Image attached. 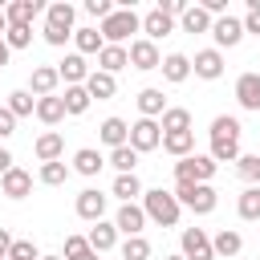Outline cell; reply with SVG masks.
I'll list each match as a JSON object with an SVG mask.
<instances>
[{
  "instance_id": "obj_1",
  "label": "cell",
  "mask_w": 260,
  "mask_h": 260,
  "mask_svg": "<svg viewBox=\"0 0 260 260\" xmlns=\"http://www.w3.org/2000/svg\"><path fill=\"white\" fill-rule=\"evenodd\" d=\"M138 207H142V211H146V219H154L158 228H175V223H179V215H183L179 199H175L171 191H162V187L142 191V203H138Z\"/></svg>"
},
{
  "instance_id": "obj_2",
  "label": "cell",
  "mask_w": 260,
  "mask_h": 260,
  "mask_svg": "<svg viewBox=\"0 0 260 260\" xmlns=\"http://www.w3.org/2000/svg\"><path fill=\"white\" fill-rule=\"evenodd\" d=\"M171 195L179 199V207H191L195 215H211L215 203H219V195H215L211 183H175Z\"/></svg>"
},
{
  "instance_id": "obj_3",
  "label": "cell",
  "mask_w": 260,
  "mask_h": 260,
  "mask_svg": "<svg viewBox=\"0 0 260 260\" xmlns=\"http://www.w3.org/2000/svg\"><path fill=\"white\" fill-rule=\"evenodd\" d=\"M138 28H142V16H138L134 8H114V12L102 20L98 32H102L106 45H122V41H126L130 32H138Z\"/></svg>"
},
{
  "instance_id": "obj_4",
  "label": "cell",
  "mask_w": 260,
  "mask_h": 260,
  "mask_svg": "<svg viewBox=\"0 0 260 260\" xmlns=\"http://www.w3.org/2000/svg\"><path fill=\"white\" fill-rule=\"evenodd\" d=\"M179 256L183 260H215V252H211V236L203 232V228H183V236H179Z\"/></svg>"
},
{
  "instance_id": "obj_5",
  "label": "cell",
  "mask_w": 260,
  "mask_h": 260,
  "mask_svg": "<svg viewBox=\"0 0 260 260\" xmlns=\"http://www.w3.org/2000/svg\"><path fill=\"white\" fill-rule=\"evenodd\" d=\"M126 146H134L138 154H146V150L162 146V126H158L154 118H138V122L130 126V142H126Z\"/></svg>"
},
{
  "instance_id": "obj_6",
  "label": "cell",
  "mask_w": 260,
  "mask_h": 260,
  "mask_svg": "<svg viewBox=\"0 0 260 260\" xmlns=\"http://www.w3.org/2000/svg\"><path fill=\"white\" fill-rule=\"evenodd\" d=\"M126 57H130V65L134 69H158L162 65V53H158V45L154 41H146V37H138V41H130V49H126Z\"/></svg>"
},
{
  "instance_id": "obj_7",
  "label": "cell",
  "mask_w": 260,
  "mask_h": 260,
  "mask_svg": "<svg viewBox=\"0 0 260 260\" xmlns=\"http://www.w3.org/2000/svg\"><path fill=\"white\" fill-rule=\"evenodd\" d=\"M211 37H215V49H236L244 41V24L236 16H215L211 20Z\"/></svg>"
},
{
  "instance_id": "obj_8",
  "label": "cell",
  "mask_w": 260,
  "mask_h": 260,
  "mask_svg": "<svg viewBox=\"0 0 260 260\" xmlns=\"http://www.w3.org/2000/svg\"><path fill=\"white\" fill-rule=\"evenodd\" d=\"M191 73H195V77H203V81L223 77V53H219V49H199V53H195V61H191Z\"/></svg>"
},
{
  "instance_id": "obj_9",
  "label": "cell",
  "mask_w": 260,
  "mask_h": 260,
  "mask_svg": "<svg viewBox=\"0 0 260 260\" xmlns=\"http://www.w3.org/2000/svg\"><path fill=\"white\" fill-rule=\"evenodd\" d=\"M114 228H118L122 236H142V228H146V211H142L138 203H122L118 215H114Z\"/></svg>"
},
{
  "instance_id": "obj_10",
  "label": "cell",
  "mask_w": 260,
  "mask_h": 260,
  "mask_svg": "<svg viewBox=\"0 0 260 260\" xmlns=\"http://www.w3.org/2000/svg\"><path fill=\"white\" fill-rule=\"evenodd\" d=\"M236 102L244 110H256L260 114V73H240L236 77Z\"/></svg>"
},
{
  "instance_id": "obj_11",
  "label": "cell",
  "mask_w": 260,
  "mask_h": 260,
  "mask_svg": "<svg viewBox=\"0 0 260 260\" xmlns=\"http://www.w3.org/2000/svg\"><path fill=\"white\" fill-rule=\"evenodd\" d=\"M73 16H77V8L65 4V0H57V4L45 8V28H57V32H69L73 37Z\"/></svg>"
},
{
  "instance_id": "obj_12",
  "label": "cell",
  "mask_w": 260,
  "mask_h": 260,
  "mask_svg": "<svg viewBox=\"0 0 260 260\" xmlns=\"http://www.w3.org/2000/svg\"><path fill=\"white\" fill-rule=\"evenodd\" d=\"M0 191H4L8 199H24V195L32 191V175H28L24 167H12L8 175H0Z\"/></svg>"
},
{
  "instance_id": "obj_13",
  "label": "cell",
  "mask_w": 260,
  "mask_h": 260,
  "mask_svg": "<svg viewBox=\"0 0 260 260\" xmlns=\"http://www.w3.org/2000/svg\"><path fill=\"white\" fill-rule=\"evenodd\" d=\"M77 215L89 219V223H98V219L106 215V195H102L98 187H85V191L77 195Z\"/></svg>"
},
{
  "instance_id": "obj_14",
  "label": "cell",
  "mask_w": 260,
  "mask_h": 260,
  "mask_svg": "<svg viewBox=\"0 0 260 260\" xmlns=\"http://www.w3.org/2000/svg\"><path fill=\"white\" fill-rule=\"evenodd\" d=\"M57 77H61L65 85H85V77H89V65H85V57H81V53H69V57L57 65Z\"/></svg>"
},
{
  "instance_id": "obj_15",
  "label": "cell",
  "mask_w": 260,
  "mask_h": 260,
  "mask_svg": "<svg viewBox=\"0 0 260 260\" xmlns=\"http://www.w3.org/2000/svg\"><path fill=\"white\" fill-rule=\"evenodd\" d=\"M57 65H37L32 69V77H28V93H37V98H53V89H57Z\"/></svg>"
},
{
  "instance_id": "obj_16",
  "label": "cell",
  "mask_w": 260,
  "mask_h": 260,
  "mask_svg": "<svg viewBox=\"0 0 260 260\" xmlns=\"http://www.w3.org/2000/svg\"><path fill=\"white\" fill-rule=\"evenodd\" d=\"M32 154H37L41 162H57V158L65 154V138H61L57 130H45V134L32 142Z\"/></svg>"
},
{
  "instance_id": "obj_17",
  "label": "cell",
  "mask_w": 260,
  "mask_h": 260,
  "mask_svg": "<svg viewBox=\"0 0 260 260\" xmlns=\"http://www.w3.org/2000/svg\"><path fill=\"white\" fill-rule=\"evenodd\" d=\"M41 12H45L41 0H12V4L4 8L8 24H28V28H32V16H41Z\"/></svg>"
},
{
  "instance_id": "obj_18",
  "label": "cell",
  "mask_w": 260,
  "mask_h": 260,
  "mask_svg": "<svg viewBox=\"0 0 260 260\" xmlns=\"http://www.w3.org/2000/svg\"><path fill=\"white\" fill-rule=\"evenodd\" d=\"M158 69H162V77H167L171 85H179V81L191 77V57H187V53H167Z\"/></svg>"
},
{
  "instance_id": "obj_19",
  "label": "cell",
  "mask_w": 260,
  "mask_h": 260,
  "mask_svg": "<svg viewBox=\"0 0 260 260\" xmlns=\"http://www.w3.org/2000/svg\"><path fill=\"white\" fill-rule=\"evenodd\" d=\"M138 114L158 122V118L167 114V93H162V89H154V85H146V89L138 93Z\"/></svg>"
},
{
  "instance_id": "obj_20",
  "label": "cell",
  "mask_w": 260,
  "mask_h": 260,
  "mask_svg": "<svg viewBox=\"0 0 260 260\" xmlns=\"http://www.w3.org/2000/svg\"><path fill=\"white\" fill-rule=\"evenodd\" d=\"M98 138H102L110 150H118V146H126V142H130V126H126L122 118H106V122L98 126Z\"/></svg>"
},
{
  "instance_id": "obj_21",
  "label": "cell",
  "mask_w": 260,
  "mask_h": 260,
  "mask_svg": "<svg viewBox=\"0 0 260 260\" xmlns=\"http://www.w3.org/2000/svg\"><path fill=\"white\" fill-rule=\"evenodd\" d=\"M85 244H89V248H93V252L102 256V252H110V248L118 244V228H114V223H106V219H98V223L89 228V236H85Z\"/></svg>"
},
{
  "instance_id": "obj_22",
  "label": "cell",
  "mask_w": 260,
  "mask_h": 260,
  "mask_svg": "<svg viewBox=\"0 0 260 260\" xmlns=\"http://www.w3.org/2000/svg\"><path fill=\"white\" fill-rule=\"evenodd\" d=\"M240 248H244V236H240V232H232V228H223V232H215V236H211V252H215V256H223V260H236V256H240Z\"/></svg>"
},
{
  "instance_id": "obj_23",
  "label": "cell",
  "mask_w": 260,
  "mask_h": 260,
  "mask_svg": "<svg viewBox=\"0 0 260 260\" xmlns=\"http://www.w3.org/2000/svg\"><path fill=\"white\" fill-rule=\"evenodd\" d=\"M142 32H146V41H162V37H171V32H175V20H171V16H162L158 8H150V12L142 16Z\"/></svg>"
},
{
  "instance_id": "obj_24",
  "label": "cell",
  "mask_w": 260,
  "mask_h": 260,
  "mask_svg": "<svg viewBox=\"0 0 260 260\" xmlns=\"http://www.w3.org/2000/svg\"><path fill=\"white\" fill-rule=\"evenodd\" d=\"M130 65V57H126V45H102V53H98V69L102 73H118V69H126Z\"/></svg>"
},
{
  "instance_id": "obj_25",
  "label": "cell",
  "mask_w": 260,
  "mask_h": 260,
  "mask_svg": "<svg viewBox=\"0 0 260 260\" xmlns=\"http://www.w3.org/2000/svg\"><path fill=\"white\" fill-rule=\"evenodd\" d=\"M162 150H167V154H175V158H187V154H195V130L162 134Z\"/></svg>"
},
{
  "instance_id": "obj_26",
  "label": "cell",
  "mask_w": 260,
  "mask_h": 260,
  "mask_svg": "<svg viewBox=\"0 0 260 260\" xmlns=\"http://www.w3.org/2000/svg\"><path fill=\"white\" fill-rule=\"evenodd\" d=\"M61 102H65V114L69 118H81L85 110H89V93H85V85H65V93H61Z\"/></svg>"
},
{
  "instance_id": "obj_27",
  "label": "cell",
  "mask_w": 260,
  "mask_h": 260,
  "mask_svg": "<svg viewBox=\"0 0 260 260\" xmlns=\"http://www.w3.org/2000/svg\"><path fill=\"white\" fill-rule=\"evenodd\" d=\"M102 167H106V158H102L93 146H81V150L73 154V171H77V175H85V179H93Z\"/></svg>"
},
{
  "instance_id": "obj_28",
  "label": "cell",
  "mask_w": 260,
  "mask_h": 260,
  "mask_svg": "<svg viewBox=\"0 0 260 260\" xmlns=\"http://www.w3.org/2000/svg\"><path fill=\"white\" fill-rule=\"evenodd\" d=\"M114 89H118V81H114L110 73H102V69H93V73L85 77V93L98 98V102H102V98H114Z\"/></svg>"
},
{
  "instance_id": "obj_29",
  "label": "cell",
  "mask_w": 260,
  "mask_h": 260,
  "mask_svg": "<svg viewBox=\"0 0 260 260\" xmlns=\"http://www.w3.org/2000/svg\"><path fill=\"white\" fill-rule=\"evenodd\" d=\"M37 118L45 122V126H57V122H65V102L53 93V98H37Z\"/></svg>"
},
{
  "instance_id": "obj_30",
  "label": "cell",
  "mask_w": 260,
  "mask_h": 260,
  "mask_svg": "<svg viewBox=\"0 0 260 260\" xmlns=\"http://www.w3.org/2000/svg\"><path fill=\"white\" fill-rule=\"evenodd\" d=\"M158 126H162V134H179V130H191V110H183V106H167V114L158 118Z\"/></svg>"
},
{
  "instance_id": "obj_31",
  "label": "cell",
  "mask_w": 260,
  "mask_h": 260,
  "mask_svg": "<svg viewBox=\"0 0 260 260\" xmlns=\"http://www.w3.org/2000/svg\"><path fill=\"white\" fill-rule=\"evenodd\" d=\"M179 24H183V32H211V16L199 4H187V12L179 16Z\"/></svg>"
},
{
  "instance_id": "obj_32",
  "label": "cell",
  "mask_w": 260,
  "mask_h": 260,
  "mask_svg": "<svg viewBox=\"0 0 260 260\" xmlns=\"http://www.w3.org/2000/svg\"><path fill=\"white\" fill-rule=\"evenodd\" d=\"M12 118H28V114H37V98L28 93V89H12L8 93V106H4Z\"/></svg>"
},
{
  "instance_id": "obj_33",
  "label": "cell",
  "mask_w": 260,
  "mask_h": 260,
  "mask_svg": "<svg viewBox=\"0 0 260 260\" xmlns=\"http://www.w3.org/2000/svg\"><path fill=\"white\" fill-rule=\"evenodd\" d=\"M211 138H232V142H240V134H244V126H240V118H232V114H219V118H211V130H207Z\"/></svg>"
},
{
  "instance_id": "obj_34",
  "label": "cell",
  "mask_w": 260,
  "mask_h": 260,
  "mask_svg": "<svg viewBox=\"0 0 260 260\" xmlns=\"http://www.w3.org/2000/svg\"><path fill=\"white\" fill-rule=\"evenodd\" d=\"M73 45H77V53L81 57H89V53H102V32L98 28H73Z\"/></svg>"
},
{
  "instance_id": "obj_35",
  "label": "cell",
  "mask_w": 260,
  "mask_h": 260,
  "mask_svg": "<svg viewBox=\"0 0 260 260\" xmlns=\"http://www.w3.org/2000/svg\"><path fill=\"white\" fill-rule=\"evenodd\" d=\"M118 175H134V167H138V150L134 146H118V150H110V158H106Z\"/></svg>"
},
{
  "instance_id": "obj_36",
  "label": "cell",
  "mask_w": 260,
  "mask_h": 260,
  "mask_svg": "<svg viewBox=\"0 0 260 260\" xmlns=\"http://www.w3.org/2000/svg\"><path fill=\"white\" fill-rule=\"evenodd\" d=\"M114 195H118L122 203L142 199V183H138V175H118V179H114Z\"/></svg>"
},
{
  "instance_id": "obj_37",
  "label": "cell",
  "mask_w": 260,
  "mask_h": 260,
  "mask_svg": "<svg viewBox=\"0 0 260 260\" xmlns=\"http://www.w3.org/2000/svg\"><path fill=\"white\" fill-rule=\"evenodd\" d=\"M236 211H240V219H260V187H244Z\"/></svg>"
},
{
  "instance_id": "obj_38",
  "label": "cell",
  "mask_w": 260,
  "mask_h": 260,
  "mask_svg": "<svg viewBox=\"0 0 260 260\" xmlns=\"http://www.w3.org/2000/svg\"><path fill=\"white\" fill-rule=\"evenodd\" d=\"M122 260H150V240L146 236H126L122 240Z\"/></svg>"
},
{
  "instance_id": "obj_39",
  "label": "cell",
  "mask_w": 260,
  "mask_h": 260,
  "mask_svg": "<svg viewBox=\"0 0 260 260\" xmlns=\"http://www.w3.org/2000/svg\"><path fill=\"white\" fill-rule=\"evenodd\" d=\"M37 179H41L45 187H61V183L69 179V167H65L61 158H57V162H41V175H37Z\"/></svg>"
},
{
  "instance_id": "obj_40",
  "label": "cell",
  "mask_w": 260,
  "mask_h": 260,
  "mask_svg": "<svg viewBox=\"0 0 260 260\" xmlns=\"http://www.w3.org/2000/svg\"><path fill=\"white\" fill-rule=\"evenodd\" d=\"M211 158H215V162H236V158H240V142H232V138H211Z\"/></svg>"
},
{
  "instance_id": "obj_41",
  "label": "cell",
  "mask_w": 260,
  "mask_h": 260,
  "mask_svg": "<svg viewBox=\"0 0 260 260\" xmlns=\"http://www.w3.org/2000/svg\"><path fill=\"white\" fill-rule=\"evenodd\" d=\"M236 171H240L244 183L256 187V183H260V154H240V158H236Z\"/></svg>"
},
{
  "instance_id": "obj_42",
  "label": "cell",
  "mask_w": 260,
  "mask_h": 260,
  "mask_svg": "<svg viewBox=\"0 0 260 260\" xmlns=\"http://www.w3.org/2000/svg\"><path fill=\"white\" fill-rule=\"evenodd\" d=\"M4 45H8V49H28V45H32V28H28V24H8Z\"/></svg>"
},
{
  "instance_id": "obj_43",
  "label": "cell",
  "mask_w": 260,
  "mask_h": 260,
  "mask_svg": "<svg viewBox=\"0 0 260 260\" xmlns=\"http://www.w3.org/2000/svg\"><path fill=\"white\" fill-rule=\"evenodd\" d=\"M215 167H219V162H215L211 154H191V171H195V183H207V179L215 175Z\"/></svg>"
},
{
  "instance_id": "obj_44",
  "label": "cell",
  "mask_w": 260,
  "mask_h": 260,
  "mask_svg": "<svg viewBox=\"0 0 260 260\" xmlns=\"http://www.w3.org/2000/svg\"><path fill=\"white\" fill-rule=\"evenodd\" d=\"M8 260H41V252H37V244H32V240H12Z\"/></svg>"
},
{
  "instance_id": "obj_45",
  "label": "cell",
  "mask_w": 260,
  "mask_h": 260,
  "mask_svg": "<svg viewBox=\"0 0 260 260\" xmlns=\"http://www.w3.org/2000/svg\"><path fill=\"white\" fill-rule=\"evenodd\" d=\"M85 12L98 16V20H106V16L114 12V4H110V0H85Z\"/></svg>"
},
{
  "instance_id": "obj_46",
  "label": "cell",
  "mask_w": 260,
  "mask_h": 260,
  "mask_svg": "<svg viewBox=\"0 0 260 260\" xmlns=\"http://www.w3.org/2000/svg\"><path fill=\"white\" fill-rule=\"evenodd\" d=\"M12 134H16V118L0 106V142H4V138H12Z\"/></svg>"
},
{
  "instance_id": "obj_47",
  "label": "cell",
  "mask_w": 260,
  "mask_h": 260,
  "mask_svg": "<svg viewBox=\"0 0 260 260\" xmlns=\"http://www.w3.org/2000/svg\"><path fill=\"white\" fill-rule=\"evenodd\" d=\"M89 244H85V236H65V260L69 256H77V252H85Z\"/></svg>"
},
{
  "instance_id": "obj_48",
  "label": "cell",
  "mask_w": 260,
  "mask_h": 260,
  "mask_svg": "<svg viewBox=\"0 0 260 260\" xmlns=\"http://www.w3.org/2000/svg\"><path fill=\"white\" fill-rule=\"evenodd\" d=\"M240 24H244V32H256V37H260V8H252V12H248Z\"/></svg>"
},
{
  "instance_id": "obj_49",
  "label": "cell",
  "mask_w": 260,
  "mask_h": 260,
  "mask_svg": "<svg viewBox=\"0 0 260 260\" xmlns=\"http://www.w3.org/2000/svg\"><path fill=\"white\" fill-rule=\"evenodd\" d=\"M45 41H49V45H57V49H61V45H65V41H69V32H57V28H45Z\"/></svg>"
},
{
  "instance_id": "obj_50",
  "label": "cell",
  "mask_w": 260,
  "mask_h": 260,
  "mask_svg": "<svg viewBox=\"0 0 260 260\" xmlns=\"http://www.w3.org/2000/svg\"><path fill=\"white\" fill-rule=\"evenodd\" d=\"M8 248H12V236L8 228H0V260H8Z\"/></svg>"
},
{
  "instance_id": "obj_51",
  "label": "cell",
  "mask_w": 260,
  "mask_h": 260,
  "mask_svg": "<svg viewBox=\"0 0 260 260\" xmlns=\"http://www.w3.org/2000/svg\"><path fill=\"white\" fill-rule=\"evenodd\" d=\"M8 171H12V154L0 146V175H8Z\"/></svg>"
},
{
  "instance_id": "obj_52",
  "label": "cell",
  "mask_w": 260,
  "mask_h": 260,
  "mask_svg": "<svg viewBox=\"0 0 260 260\" xmlns=\"http://www.w3.org/2000/svg\"><path fill=\"white\" fill-rule=\"evenodd\" d=\"M69 260H98V252H93V248H85V252H77V256H69Z\"/></svg>"
},
{
  "instance_id": "obj_53",
  "label": "cell",
  "mask_w": 260,
  "mask_h": 260,
  "mask_svg": "<svg viewBox=\"0 0 260 260\" xmlns=\"http://www.w3.org/2000/svg\"><path fill=\"white\" fill-rule=\"evenodd\" d=\"M8 57H12V49L4 45V37H0V65H8Z\"/></svg>"
},
{
  "instance_id": "obj_54",
  "label": "cell",
  "mask_w": 260,
  "mask_h": 260,
  "mask_svg": "<svg viewBox=\"0 0 260 260\" xmlns=\"http://www.w3.org/2000/svg\"><path fill=\"white\" fill-rule=\"evenodd\" d=\"M8 32V16H4V8H0V37Z\"/></svg>"
},
{
  "instance_id": "obj_55",
  "label": "cell",
  "mask_w": 260,
  "mask_h": 260,
  "mask_svg": "<svg viewBox=\"0 0 260 260\" xmlns=\"http://www.w3.org/2000/svg\"><path fill=\"white\" fill-rule=\"evenodd\" d=\"M41 260H65V256H41Z\"/></svg>"
},
{
  "instance_id": "obj_56",
  "label": "cell",
  "mask_w": 260,
  "mask_h": 260,
  "mask_svg": "<svg viewBox=\"0 0 260 260\" xmlns=\"http://www.w3.org/2000/svg\"><path fill=\"white\" fill-rule=\"evenodd\" d=\"M162 260H183V256H162Z\"/></svg>"
}]
</instances>
